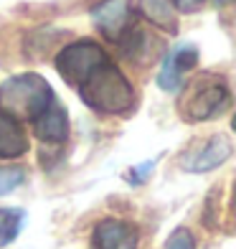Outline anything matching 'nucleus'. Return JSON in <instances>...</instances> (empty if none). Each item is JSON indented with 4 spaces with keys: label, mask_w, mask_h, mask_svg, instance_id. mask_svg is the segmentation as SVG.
Listing matches in <instances>:
<instances>
[{
    "label": "nucleus",
    "mask_w": 236,
    "mask_h": 249,
    "mask_svg": "<svg viewBox=\"0 0 236 249\" xmlns=\"http://www.w3.org/2000/svg\"><path fill=\"white\" fill-rule=\"evenodd\" d=\"M79 97L89 109L102 115H127L137 105L135 87L112 61H107L79 87Z\"/></svg>",
    "instance_id": "obj_1"
},
{
    "label": "nucleus",
    "mask_w": 236,
    "mask_h": 249,
    "mask_svg": "<svg viewBox=\"0 0 236 249\" xmlns=\"http://www.w3.org/2000/svg\"><path fill=\"white\" fill-rule=\"evenodd\" d=\"M56 102L51 84L41 74H18L0 84V112L20 120H36Z\"/></svg>",
    "instance_id": "obj_2"
},
{
    "label": "nucleus",
    "mask_w": 236,
    "mask_h": 249,
    "mask_svg": "<svg viewBox=\"0 0 236 249\" xmlns=\"http://www.w3.org/2000/svg\"><path fill=\"white\" fill-rule=\"evenodd\" d=\"M107 61H109L107 51L99 46L97 41H89V38H82V41H74L69 46H64L53 59L56 71L61 74V79L66 84L76 87V89L94 71L102 69Z\"/></svg>",
    "instance_id": "obj_3"
},
{
    "label": "nucleus",
    "mask_w": 236,
    "mask_h": 249,
    "mask_svg": "<svg viewBox=\"0 0 236 249\" xmlns=\"http://www.w3.org/2000/svg\"><path fill=\"white\" fill-rule=\"evenodd\" d=\"M231 105L229 89L216 82H206V84H196L190 87V92L181 99V112L188 122H206L223 115Z\"/></svg>",
    "instance_id": "obj_4"
},
{
    "label": "nucleus",
    "mask_w": 236,
    "mask_h": 249,
    "mask_svg": "<svg viewBox=\"0 0 236 249\" xmlns=\"http://www.w3.org/2000/svg\"><path fill=\"white\" fill-rule=\"evenodd\" d=\"M231 158V142L226 135H213V138L198 142L193 150H188L183 155V171L188 173H206V171H213V168L223 165Z\"/></svg>",
    "instance_id": "obj_5"
},
{
    "label": "nucleus",
    "mask_w": 236,
    "mask_h": 249,
    "mask_svg": "<svg viewBox=\"0 0 236 249\" xmlns=\"http://www.w3.org/2000/svg\"><path fill=\"white\" fill-rule=\"evenodd\" d=\"M94 26L102 31V36L109 41H119L122 33L132 26V8L130 0H102L92 10Z\"/></svg>",
    "instance_id": "obj_6"
},
{
    "label": "nucleus",
    "mask_w": 236,
    "mask_h": 249,
    "mask_svg": "<svg viewBox=\"0 0 236 249\" xmlns=\"http://www.w3.org/2000/svg\"><path fill=\"white\" fill-rule=\"evenodd\" d=\"M198 64V49L190 46V43H183V46H175L170 53L165 56L163 69L157 74V84H160L165 92H178L183 87L185 74Z\"/></svg>",
    "instance_id": "obj_7"
},
{
    "label": "nucleus",
    "mask_w": 236,
    "mask_h": 249,
    "mask_svg": "<svg viewBox=\"0 0 236 249\" xmlns=\"http://www.w3.org/2000/svg\"><path fill=\"white\" fill-rule=\"evenodd\" d=\"M137 229L122 219H104L92 231V249H137Z\"/></svg>",
    "instance_id": "obj_8"
},
{
    "label": "nucleus",
    "mask_w": 236,
    "mask_h": 249,
    "mask_svg": "<svg viewBox=\"0 0 236 249\" xmlns=\"http://www.w3.org/2000/svg\"><path fill=\"white\" fill-rule=\"evenodd\" d=\"M31 130L41 142L59 145V142L69 140V132H71L69 115H66V109L59 105V99H56L49 109H43L36 120H31Z\"/></svg>",
    "instance_id": "obj_9"
},
{
    "label": "nucleus",
    "mask_w": 236,
    "mask_h": 249,
    "mask_svg": "<svg viewBox=\"0 0 236 249\" xmlns=\"http://www.w3.org/2000/svg\"><path fill=\"white\" fill-rule=\"evenodd\" d=\"M117 46L122 49V53H125L130 61H135V64H150L157 56L155 46H160V41L152 38L142 26L132 23L125 33H122V38L117 41Z\"/></svg>",
    "instance_id": "obj_10"
},
{
    "label": "nucleus",
    "mask_w": 236,
    "mask_h": 249,
    "mask_svg": "<svg viewBox=\"0 0 236 249\" xmlns=\"http://www.w3.org/2000/svg\"><path fill=\"white\" fill-rule=\"evenodd\" d=\"M28 153V132L16 117L0 112V158L13 160Z\"/></svg>",
    "instance_id": "obj_11"
},
{
    "label": "nucleus",
    "mask_w": 236,
    "mask_h": 249,
    "mask_svg": "<svg viewBox=\"0 0 236 249\" xmlns=\"http://www.w3.org/2000/svg\"><path fill=\"white\" fill-rule=\"evenodd\" d=\"M137 10L157 31H165V33L178 31V16L170 0H137Z\"/></svg>",
    "instance_id": "obj_12"
},
{
    "label": "nucleus",
    "mask_w": 236,
    "mask_h": 249,
    "mask_svg": "<svg viewBox=\"0 0 236 249\" xmlns=\"http://www.w3.org/2000/svg\"><path fill=\"white\" fill-rule=\"evenodd\" d=\"M23 224H26V211L23 209H3L0 206V249L18 239Z\"/></svg>",
    "instance_id": "obj_13"
},
{
    "label": "nucleus",
    "mask_w": 236,
    "mask_h": 249,
    "mask_svg": "<svg viewBox=\"0 0 236 249\" xmlns=\"http://www.w3.org/2000/svg\"><path fill=\"white\" fill-rule=\"evenodd\" d=\"M26 180V171L23 168H0V196L16 191L18 186H23Z\"/></svg>",
    "instance_id": "obj_14"
},
{
    "label": "nucleus",
    "mask_w": 236,
    "mask_h": 249,
    "mask_svg": "<svg viewBox=\"0 0 236 249\" xmlns=\"http://www.w3.org/2000/svg\"><path fill=\"white\" fill-rule=\"evenodd\" d=\"M165 249H196V239H193V234H190L188 229H175L170 236H168V242H165Z\"/></svg>",
    "instance_id": "obj_15"
},
{
    "label": "nucleus",
    "mask_w": 236,
    "mask_h": 249,
    "mask_svg": "<svg viewBox=\"0 0 236 249\" xmlns=\"http://www.w3.org/2000/svg\"><path fill=\"white\" fill-rule=\"evenodd\" d=\"M175 10H181V13H193L196 8H201L203 0H170Z\"/></svg>",
    "instance_id": "obj_16"
},
{
    "label": "nucleus",
    "mask_w": 236,
    "mask_h": 249,
    "mask_svg": "<svg viewBox=\"0 0 236 249\" xmlns=\"http://www.w3.org/2000/svg\"><path fill=\"white\" fill-rule=\"evenodd\" d=\"M152 168H155V163H145V165H140V168H132V176H130V180H132V183H142V180L145 178H148V171H152Z\"/></svg>",
    "instance_id": "obj_17"
},
{
    "label": "nucleus",
    "mask_w": 236,
    "mask_h": 249,
    "mask_svg": "<svg viewBox=\"0 0 236 249\" xmlns=\"http://www.w3.org/2000/svg\"><path fill=\"white\" fill-rule=\"evenodd\" d=\"M213 3H216V5H223V3H229V0H213Z\"/></svg>",
    "instance_id": "obj_18"
}]
</instances>
